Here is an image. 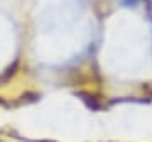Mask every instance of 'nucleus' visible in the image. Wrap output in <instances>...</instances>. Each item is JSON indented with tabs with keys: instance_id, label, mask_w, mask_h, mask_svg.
<instances>
[{
	"instance_id": "obj_1",
	"label": "nucleus",
	"mask_w": 152,
	"mask_h": 142,
	"mask_svg": "<svg viewBox=\"0 0 152 142\" xmlns=\"http://www.w3.org/2000/svg\"><path fill=\"white\" fill-rule=\"evenodd\" d=\"M122 2H124L125 5H135L139 0H122Z\"/></svg>"
}]
</instances>
